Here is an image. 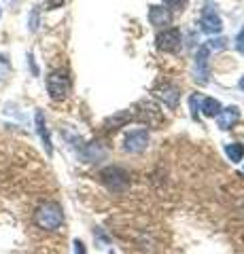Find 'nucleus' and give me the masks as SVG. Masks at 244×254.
<instances>
[{"label":"nucleus","instance_id":"nucleus-1","mask_svg":"<svg viewBox=\"0 0 244 254\" xmlns=\"http://www.w3.org/2000/svg\"><path fill=\"white\" fill-rule=\"evenodd\" d=\"M34 222L41 229H45V231H56L64 222V212H62V208L56 201H47L36 210Z\"/></svg>","mask_w":244,"mask_h":254},{"label":"nucleus","instance_id":"nucleus-2","mask_svg":"<svg viewBox=\"0 0 244 254\" xmlns=\"http://www.w3.org/2000/svg\"><path fill=\"white\" fill-rule=\"evenodd\" d=\"M70 87H73V81L66 70H53V72L47 76V91L53 100H64L70 93Z\"/></svg>","mask_w":244,"mask_h":254},{"label":"nucleus","instance_id":"nucleus-3","mask_svg":"<svg viewBox=\"0 0 244 254\" xmlns=\"http://www.w3.org/2000/svg\"><path fill=\"white\" fill-rule=\"evenodd\" d=\"M100 178L111 190H123L125 187H128V182H130L128 174H125L123 170H119V168H106L104 172L100 174Z\"/></svg>","mask_w":244,"mask_h":254},{"label":"nucleus","instance_id":"nucleus-4","mask_svg":"<svg viewBox=\"0 0 244 254\" xmlns=\"http://www.w3.org/2000/svg\"><path fill=\"white\" fill-rule=\"evenodd\" d=\"M136 119H140V121H145L147 125H157L162 121V115H160V108H157L153 102H147L143 100L140 104L136 106V115H134Z\"/></svg>","mask_w":244,"mask_h":254},{"label":"nucleus","instance_id":"nucleus-5","mask_svg":"<svg viewBox=\"0 0 244 254\" xmlns=\"http://www.w3.org/2000/svg\"><path fill=\"white\" fill-rule=\"evenodd\" d=\"M155 95L160 98L163 104L168 108H176L178 106V100H180V89L176 85H170V83H163L155 89Z\"/></svg>","mask_w":244,"mask_h":254},{"label":"nucleus","instance_id":"nucleus-6","mask_svg":"<svg viewBox=\"0 0 244 254\" xmlns=\"http://www.w3.org/2000/svg\"><path fill=\"white\" fill-rule=\"evenodd\" d=\"M157 47L163 51H176L178 47H180V34H178V30L174 28H168V30H163L157 34Z\"/></svg>","mask_w":244,"mask_h":254},{"label":"nucleus","instance_id":"nucleus-7","mask_svg":"<svg viewBox=\"0 0 244 254\" xmlns=\"http://www.w3.org/2000/svg\"><path fill=\"white\" fill-rule=\"evenodd\" d=\"M147 144H149V133L145 129H134L125 138V150H130V153H140V150L147 148Z\"/></svg>","mask_w":244,"mask_h":254},{"label":"nucleus","instance_id":"nucleus-8","mask_svg":"<svg viewBox=\"0 0 244 254\" xmlns=\"http://www.w3.org/2000/svg\"><path fill=\"white\" fill-rule=\"evenodd\" d=\"M200 26L204 32H208V34H219V32L223 30V21L215 11H204Z\"/></svg>","mask_w":244,"mask_h":254},{"label":"nucleus","instance_id":"nucleus-9","mask_svg":"<svg viewBox=\"0 0 244 254\" xmlns=\"http://www.w3.org/2000/svg\"><path fill=\"white\" fill-rule=\"evenodd\" d=\"M149 19H151L153 26L162 28V26H168L172 21V15L168 9H163V6H151V11H149Z\"/></svg>","mask_w":244,"mask_h":254},{"label":"nucleus","instance_id":"nucleus-10","mask_svg":"<svg viewBox=\"0 0 244 254\" xmlns=\"http://www.w3.org/2000/svg\"><path fill=\"white\" fill-rule=\"evenodd\" d=\"M208 53H210V49L204 45V47H200L198 58H195V68H198L200 81H206L208 78Z\"/></svg>","mask_w":244,"mask_h":254},{"label":"nucleus","instance_id":"nucleus-11","mask_svg":"<svg viewBox=\"0 0 244 254\" xmlns=\"http://www.w3.org/2000/svg\"><path fill=\"white\" fill-rule=\"evenodd\" d=\"M238 117H240V113H238V108H236V106H230V108L221 110V113L217 115L219 127H221V129H230V127L238 121Z\"/></svg>","mask_w":244,"mask_h":254},{"label":"nucleus","instance_id":"nucleus-12","mask_svg":"<svg viewBox=\"0 0 244 254\" xmlns=\"http://www.w3.org/2000/svg\"><path fill=\"white\" fill-rule=\"evenodd\" d=\"M206 117H217L219 113H221V104H219V100L215 98H200V108Z\"/></svg>","mask_w":244,"mask_h":254},{"label":"nucleus","instance_id":"nucleus-13","mask_svg":"<svg viewBox=\"0 0 244 254\" xmlns=\"http://www.w3.org/2000/svg\"><path fill=\"white\" fill-rule=\"evenodd\" d=\"M36 127H38V133H41V138H43V142H45L47 153H51V138H49V131H47L45 117H43L41 110H38V113H36Z\"/></svg>","mask_w":244,"mask_h":254},{"label":"nucleus","instance_id":"nucleus-14","mask_svg":"<svg viewBox=\"0 0 244 254\" xmlns=\"http://www.w3.org/2000/svg\"><path fill=\"white\" fill-rule=\"evenodd\" d=\"M227 155H230L232 161H242V157H244V146L238 144V142H234V144H227Z\"/></svg>","mask_w":244,"mask_h":254},{"label":"nucleus","instance_id":"nucleus-15","mask_svg":"<svg viewBox=\"0 0 244 254\" xmlns=\"http://www.w3.org/2000/svg\"><path fill=\"white\" fill-rule=\"evenodd\" d=\"M163 4H166L168 11H183L187 0H163Z\"/></svg>","mask_w":244,"mask_h":254},{"label":"nucleus","instance_id":"nucleus-16","mask_svg":"<svg viewBox=\"0 0 244 254\" xmlns=\"http://www.w3.org/2000/svg\"><path fill=\"white\" fill-rule=\"evenodd\" d=\"M9 70H11L9 60H6L4 55H0V81H2V78H6V74H9Z\"/></svg>","mask_w":244,"mask_h":254},{"label":"nucleus","instance_id":"nucleus-17","mask_svg":"<svg viewBox=\"0 0 244 254\" xmlns=\"http://www.w3.org/2000/svg\"><path fill=\"white\" fill-rule=\"evenodd\" d=\"M234 43H236V49H238L240 53H244V28L238 32V36H236Z\"/></svg>","mask_w":244,"mask_h":254},{"label":"nucleus","instance_id":"nucleus-18","mask_svg":"<svg viewBox=\"0 0 244 254\" xmlns=\"http://www.w3.org/2000/svg\"><path fill=\"white\" fill-rule=\"evenodd\" d=\"M225 38H217V41H215V38H212V41L206 45L208 47V49H223V47H225Z\"/></svg>","mask_w":244,"mask_h":254},{"label":"nucleus","instance_id":"nucleus-19","mask_svg":"<svg viewBox=\"0 0 244 254\" xmlns=\"http://www.w3.org/2000/svg\"><path fill=\"white\" fill-rule=\"evenodd\" d=\"M45 4L49 6V9H56V6H62V4H64V0H45Z\"/></svg>","mask_w":244,"mask_h":254},{"label":"nucleus","instance_id":"nucleus-20","mask_svg":"<svg viewBox=\"0 0 244 254\" xmlns=\"http://www.w3.org/2000/svg\"><path fill=\"white\" fill-rule=\"evenodd\" d=\"M36 17H38V9H34L32 11V17H30V30H36Z\"/></svg>","mask_w":244,"mask_h":254},{"label":"nucleus","instance_id":"nucleus-21","mask_svg":"<svg viewBox=\"0 0 244 254\" xmlns=\"http://www.w3.org/2000/svg\"><path fill=\"white\" fill-rule=\"evenodd\" d=\"M77 254H85V250H83V244H81V242H77Z\"/></svg>","mask_w":244,"mask_h":254},{"label":"nucleus","instance_id":"nucleus-22","mask_svg":"<svg viewBox=\"0 0 244 254\" xmlns=\"http://www.w3.org/2000/svg\"><path fill=\"white\" fill-rule=\"evenodd\" d=\"M240 89H242V91H244V76H242V78H240Z\"/></svg>","mask_w":244,"mask_h":254}]
</instances>
